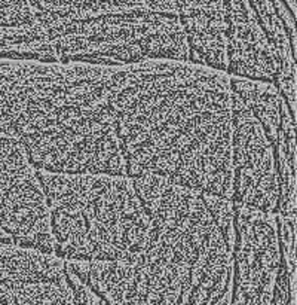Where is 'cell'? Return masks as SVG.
<instances>
[{"label": "cell", "mask_w": 297, "mask_h": 305, "mask_svg": "<svg viewBox=\"0 0 297 305\" xmlns=\"http://www.w3.org/2000/svg\"><path fill=\"white\" fill-rule=\"evenodd\" d=\"M108 101L126 177L155 174L232 201L226 72L178 60L119 64Z\"/></svg>", "instance_id": "cell-1"}, {"label": "cell", "mask_w": 297, "mask_h": 305, "mask_svg": "<svg viewBox=\"0 0 297 305\" xmlns=\"http://www.w3.org/2000/svg\"><path fill=\"white\" fill-rule=\"evenodd\" d=\"M115 66L0 58V131L36 170L126 176L110 110Z\"/></svg>", "instance_id": "cell-2"}, {"label": "cell", "mask_w": 297, "mask_h": 305, "mask_svg": "<svg viewBox=\"0 0 297 305\" xmlns=\"http://www.w3.org/2000/svg\"><path fill=\"white\" fill-rule=\"evenodd\" d=\"M54 253L64 260H125L141 253L153 222L132 179L37 170Z\"/></svg>", "instance_id": "cell-3"}, {"label": "cell", "mask_w": 297, "mask_h": 305, "mask_svg": "<svg viewBox=\"0 0 297 305\" xmlns=\"http://www.w3.org/2000/svg\"><path fill=\"white\" fill-rule=\"evenodd\" d=\"M66 266L108 305H180L190 271L153 234L144 250L125 260H66Z\"/></svg>", "instance_id": "cell-4"}, {"label": "cell", "mask_w": 297, "mask_h": 305, "mask_svg": "<svg viewBox=\"0 0 297 305\" xmlns=\"http://www.w3.org/2000/svg\"><path fill=\"white\" fill-rule=\"evenodd\" d=\"M233 225L230 305H273L278 277L285 265L278 214L233 204Z\"/></svg>", "instance_id": "cell-5"}, {"label": "cell", "mask_w": 297, "mask_h": 305, "mask_svg": "<svg viewBox=\"0 0 297 305\" xmlns=\"http://www.w3.org/2000/svg\"><path fill=\"white\" fill-rule=\"evenodd\" d=\"M83 287L55 253L0 244V305H79Z\"/></svg>", "instance_id": "cell-6"}, {"label": "cell", "mask_w": 297, "mask_h": 305, "mask_svg": "<svg viewBox=\"0 0 297 305\" xmlns=\"http://www.w3.org/2000/svg\"><path fill=\"white\" fill-rule=\"evenodd\" d=\"M278 201L275 146L250 109L232 94V203L276 213Z\"/></svg>", "instance_id": "cell-7"}, {"label": "cell", "mask_w": 297, "mask_h": 305, "mask_svg": "<svg viewBox=\"0 0 297 305\" xmlns=\"http://www.w3.org/2000/svg\"><path fill=\"white\" fill-rule=\"evenodd\" d=\"M230 76L232 94L251 110V113L262 124L264 133L273 146H276L279 127H281V110L284 98L273 83L253 81L239 76Z\"/></svg>", "instance_id": "cell-8"}]
</instances>
